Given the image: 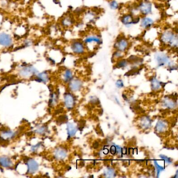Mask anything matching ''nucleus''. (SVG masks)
Listing matches in <instances>:
<instances>
[{
  "label": "nucleus",
  "mask_w": 178,
  "mask_h": 178,
  "mask_svg": "<svg viewBox=\"0 0 178 178\" xmlns=\"http://www.w3.org/2000/svg\"><path fill=\"white\" fill-rule=\"evenodd\" d=\"M161 41L169 45L171 47H177L178 45V37L171 32L167 31L162 34Z\"/></svg>",
  "instance_id": "1"
},
{
  "label": "nucleus",
  "mask_w": 178,
  "mask_h": 178,
  "mask_svg": "<svg viewBox=\"0 0 178 178\" xmlns=\"http://www.w3.org/2000/svg\"><path fill=\"white\" fill-rule=\"evenodd\" d=\"M38 71L33 66L28 65L21 68L19 72L21 76L24 78H28L38 74Z\"/></svg>",
  "instance_id": "2"
},
{
  "label": "nucleus",
  "mask_w": 178,
  "mask_h": 178,
  "mask_svg": "<svg viewBox=\"0 0 178 178\" xmlns=\"http://www.w3.org/2000/svg\"><path fill=\"white\" fill-rule=\"evenodd\" d=\"M17 132L13 131L11 129H5L1 131L0 144L13 140L17 135Z\"/></svg>",
  "instance_id": "3"
},
{
  "label": "nucleus",
  "mask_w": 178,
  "mask_h": 178,
  "mask_svg": "<svg viewBox=\"0 0 178 178\" xmlns=\"http://www.w3.org/2000/svg\"><path fill=\"white\" fill-rule=\"evenodd\" d=\"M26 165H27V174H35L39 169V164L35 159L28 158L26 159Z\"/></svg>",
  "instance_id": "4"
},
{
  "label": "nucleus",
  "mask_w": 178,
  "mask_h": 178,
  "mask_svg": "<svg viewBox=\"0 0 178 178\" xmlns=\"http://www.w3.org/2000/svg\"><path fill=\"white\" fill-rule=\"evenodd\" d=\"M13 45V39L9 34L0 33V46L4 47H10Z\"/></svg>",
  "instance_id": "5"
},
{
  "label": "nucleus",
  "mask_w": 178,
  "mask_h": 178,
  "mask_svg": "<svg viewBox=\"0 0 178 178\" xmlns=\"http://www.w3.org/2000/svg\"><path fill=\"white\" fill-rule=\"evenodd\" d=\"M71 49L73 52L77 54H81L85 52V46L80 41H74L71 45Z\"/></svg>",
  "instance_id": "6"
},
{
  "label": "nucleus",
  "mask_w": 178,
  "mask_h": 178,
  "mask_svg": "<svg viewBox=\"0 0 178 178\" xmlns=\"http://www.w3.org/2000/svg\"><path fill=\"white\" fill-rule=\"evenodd\" d=\"M138 9L140 13L145 15H148L152 11V5L149 2H143L140 4Z\"/></svg>",
  "instance_id": "7"
},
{
  "label": "nucleus",
  "mask_w": 178,
  "mask_h": 178,
  "mask_svg": "<svg viewBox=\"0 0 178 178\" xmlns=\"http://www.w3.org/2000/svg\"><path fill=\"white\" fill-rule=\"evenodd\" d=\"M64 102L66 107L69 109L73 108L74 106V98L71 93H65L64 96Z\"/></svg>",
  "instance_id": "8"
},
{
  "label": "nucleus",
  "mask_w": 178,
  "mask_h": 178,
  "mask_svg": "<svg viewBox=\"0 0 178 178\" xmlns=\"http://www.w3.org/2000/svg\"><path fill=\"white\" fill-rule=\"evenodd\" d=\"M155 57L159 66L165 65L170 62L169 57L163 53H157Z\"/></svg>",
  "instance_id": "9"
},
{
  "label": "nucleus",
  "mask_w": 178,
  "mask_h": 178,
  "mask_svg": "<svg viewBox=\"0 0 178 178\" xmlns=\"http://www.w3.org/2000/svg\"><path fill=\"white\" fill-rule=\"evenodd\" d=\"M115 48L120 52L125 51L128 47V42L124 38H121L115 43Z\"/></svg>",
  "instance_id": "10"
},
{
  "label": "nucleus",
  "mask_w": 178,
  "mask_h": 178,
  "mask_svg": "<svg viewBox=\"0 0 178 178\" xmlns=\"http://www.w3.org/2000/svg\"><path fill=\"white\" fill-rule=\"evenodd\" d=\"M54 155L55 159L57 160H63L65 158V157L67 156V152L65 149H62V148H57L55 149Z\"/></svg>",
  "instance_id": "11"
},
{
  "label": "nucleus",
  "mask_w": 178,
  "mask_h": 178,
  "mask_svg": "<svg viewBox=\"0 0 178 178\" xmlns=\"http://www.w3.org/2000/svg\"><path fill=\"white\" fill-rule=\"evenodd\" d=\"M0 166L6 168H10L13 166V162L9 157L1 156Z\"/></svg>",
  "instance_id": "12"
},
{
  "label": "nucleus",
  "mask_w": 178,
  "mask_h": 178,
  "mask_svg": "<svg viewBox=\"0 0 178 178\" xmlns=\"http://www.w3.org/2000/svg\"><path fill=\"white\" fill-rule=\"evenodd\" d=\"M49 75L48 73L43 72L40 73H38L34 80L39 83H46L49 81Z\"/></svg>",
  "instance_id": "13"
},
{
  "label": "nucleus",
  "mask_w": 178,
  "mask_h": 178,
  "mask_svg": "<svg viewBox=\"0 0 178 178\" xmlns=\"http://www.w3.org/2000/svg\"><path fill=\"white\" fill-rule=\"evenodd\" d=\"M82 86V83L81 81L79 79H74L73 81H71L70 83V89L72 91H76L79 90L81 89V87Z\"/></svg>",
  "instance_id": "14"
},
{
  "label": "nucleus",
  "mask_w": 178,
  "mask_h": 178,
  "mask_svg": "<svg viewBox=\"0 0 178 178\" xmlns=\"http://www.w3.org/2000/svg\"><path fill=\"white\" fill-rule=\"evenodd\" d=\"M84 43L85 44H91L95 43L99 45L102 43V41L99 37L96 36H90L85 38Z\"/></svg>",
  "instance_id": "15"
},
{
  "label": "nucleus",
  "mask_w": 178,
  "mask_h": 178,
  "mask_svg": "<svg viewBox=\"0 0 178 178\" xmlns=\"http://www.w3.org/2000/svg\"><path fill=\"white\" fill-rule=\"evenodd\" d=\"M154 24V21L149 17H144L141 21V26L144 29L151 27Z\"/></svg>",
  "instance_id": "16"
},
{
  "label": "nucleus",
  "mask_w": 178,
  "mask_h": 178,
  "mask_svg": "<svg viewBox=\"0 0 178 178\" xmlns=\"http://www.w3.org/2000/svg\"><path fill=\"white\" fill-rule=\"evenodd\" d=\"M67 131L68 136L73 137L76 133L77 128L73 123H68L67 124Z\"/></svg>",
  "instance_id": "17"
},
{
  "label": "nucleus",
  "mask_w": 178,
  "mask_h": 178,
  "mask_svg": "<svg viewBox=\"0 0 178 178\" xmlns=\"http://www.w3.org/2000/svg\"><path fill=\"white\" fill-rule=\"evenodd\" d=\"M156 129L159 132H163L165 131L167 129V124L165 123V121L163 120H159L156 124Z\"/></svg>",
  "instance_id": "18"
},
{
  "label": "nucleus",
  "mask_w": 178,
  "mask_h": 178,
  "mask_svg": "<svg viewBox=\"0 0 178 178\" xmlns=\"http://www.w3.org/2000/svg\"><path fill=\"white\" fill-rule=\"evenodd\" d=\"M122 22L124 25L127 26H131L132 24H133L134 18L132 15H125L122 18Z\"/></svg>",
  "instance_id": "19"
},
{
  "label": "nucleus",
  "mask_w": 178,
  "mask_h": 178,
  "mask_svg": "<svg viewBox=\"0 0 178 178\" xmlns=\"http://www.w3.org/2000/svg\"><path fill=\"white\" fill-rule=\"evenodd\" d=\"M140 125L144 129H147L151 127V120L147 117H144L140 120Z\"/></svg>",
  "instance_id": "20"
},
{
  "label": "nucleus",
  "mask_w": 178,
  "mask_h": 178,
  "mask_svg": "<svg viewBox=\"0 0 178 178\" xmlns=\"http://www.w3.org/2000/svg\"><path fill=\"white\" fill-rule=\"evenodd\" d=\"M58 95L56 93H52L49 99V105L50 107H53L57 104Z\"/></svg>",
  "instance_id": "21"
},
{
  "label": "nucleus",
  "mask_w": 178,
  "mask_h": 178,
  "mask_svg": "<svg viewBox=\"0 0 178 178\" xmlns=\"http://www.w3.org/2000/svg\"><path fill=\"white\" fill-rule=\"evenodd\" d=\"M72 72L70 70H66L64 74V79L66 82H68L72 79Z\"/></svg>",
  "instance_id": "22"
},
{
  "label": "nucleus",
  "mask_w": 178,
  "mask_h": 178,
  "mask_svg": "<svg viewBox=\"0 0 178 178\" xmlns=\"http://www.w3.org/2000/svg\"><path fill=\"white\" fill-rule=\"evenodd\" d=\"M48 127H47V126H45V125H43V126H40L38 128H37L35 132L36 133L38 134L39 135H44L46 133H47V132H48Z\"/></svg>",
  "instance_id": "23"
},
{
  "label": "nucleus",
  "mask_w": 178,
  "mask_h": 178,
  "mask_svg": "<svg viewBox=\"0 0 178 178\" xmlns=\"http://www.w3.org/2000/svg\"><path fill=\"white\" fill-rule=\"evenodd\" d=\"M104 175L106 176V177L108 178L113 177H115V170L112 168H108L104 170Z\"/></svg>",
  "instance_id": "24"
},
{
  "label": "nucleus",
  "mask_w": 178,
  "mask_h": 178,
  "mask_svg": "<svg viewBox=\"0 0 178 178\" xmlns=\"http://www.w3.org/2000/svg\"><path fill=\"white\" fill-rule=\"evenodd\" d=\"M164 104H165V106L170 109L174 108V107L176 106V103L174 102V101L171 99H166L165 100Z\"/></svg>",
  "instance_id": "25"
},
{
  "label": "nucleus",
  "mask_w": 178,
  "mask_h": 178,
  "mask_svg": "<svg viewBox=\"0 0 178 178\" xmlns=\"http://www.w3.org/2000/svg\"><path fill=\"white\" fill-rule=\"evenodd\" d=\"M72 24V21L70 17H65L62 21V25L64 27H69Z\"/></svg>",
  "instance_id": "26"
},
{
  "label": "nucleus",
  "mask_w": 178,
  "mask_h": 178,
  "mask_svg": "<svg viewBox=\"0 0 178 178\" xmlns=\"http://www.w3.org/2000/svg\"><path fill=\"white\" fill-rule=\"evenodd\" d=\"M152 88L154 90H158L160 88V84L159 82V81L157 80L156 79H153V81L152 82Z\"/></svg>",
  "instance_id": "27"
},
{
  "label": "nucleus",
  "mask_w": 178,
  "mask_h": 178,
  "mask_svg": "<svg viewBox=\"0 0 178 178\" xmlns=\"http://www.w3.org/2000/svg\"><path fill=\"white\" fill-rule=\"evenodd\" d=\"M154 163H155V166H156V169H157V174L158 175L157 176L159 177V174L160 173V172L162 171L164 169H163V167H161V165H159L156 161H155Z\"/></svg>",
  "instance_id": "28"
},
{
  "label": "nucleus",
  "mask_w": 178,
  "mask_h": 178,
  "mask_svg": "<svg viewBox=\"0 0 178 178\" xmlns=\"http://www.w3.org/2000/svg\"><path fill=\"white\" fill-rule=\"evenodd\" d=\"M41 144H41V143H39L38 144L35 145H34V146H32V149H31V150H32V152H34V153L36 152L39 149L40 147L41 146Z\"/></svg>",
  "instance_id": "29"
},
{
  "label": "nucleus",
  "mask_w": 178,
  "mask_h": 178,
  "mask_svg": "<svg viewBox=\"0 0 178 178\" xmlns=\"http://www.w3.org/2000/svg\"><path fill=\"white\" fill-rule=\"evenodd\" d=\"M110 7L111 9L115 10V9H117L118 8L119 4H118V3L115 1H113L110 3Z\"/></svg>",
  "instance_id": "30"
},
{
  "label": "nucleus",
  "mask_w": 178,
  "mask_h": 178,
  "mask_svg": "<svg viewBox=\"0 0 178 178\" xmlns=\"http://www.w3.org/2000/svg\"><path fill=\"white\" fill-rule=\"evenodd\" d=\"M127 65V62L126 60H121L118 63L117 65L119 68H122V67H124Z\"/></svg>",
  "instance_id": "31"
},
{
  "label": "nucleus",
  "mask_w": 178,
  "mask_h": 178,
  "mask_svg": "<svg viewBox=\"0 0 178 178\" xmlns=\"http://www.w3.org/2000/svg\"><path fill=\"white\" fill-rule=\"evenodd\" d=\"M160 156H161V158H162L163 159L165 160V161L167 163H171V160H170L169 158L166 157L165 156H163V155H161Z\"/></svg>",
  "instance_id": "32"
},
{
  "label": "nucleus",
  "mask_w": 178,
  "mask_h": 178,
  "mask_svg": "<svg viewBox=\"0 0 178 178\" xmlns=\"http://www.w3.org/2000/svg\"><path fill=\"white\" fill-rule=\"evenodd\" d=\"M116 85L117 86V87H119V88H121L123 86V83L122 81L121 80H118L117 81V83H116Z\"/></svg>",
  "instance_id": "33"
},
{
  "label": "nucleus",
  "mask_w": 178,
  "mask_h": 178,
  "mask_svg": "<svg viewBox=\"0 0 178 178\" xmlns=\"http://www.w3.org/2000/svg\"><path fill=\"white\" fill-rule=\"evenodd\" d=\"M117 152V148L115 146H113L111 147V153L113 154H115Z\"/></svg>",
  "instance_id": "34"
},
{
  "label": "nucleus",
  "mask_w": 178,
  "mask_h": 178,
  "mask_svg": "<svg viewBox=\"0 0 178 178\" xmlns=\"http://www.w3.org/2000/svg\"><path fill=\"white\" fill-rule=\"evenodd\" d=\"M165 1H169V0H165Z\"/></svg>",
  "instance_id": "35"
}]
</instances>
